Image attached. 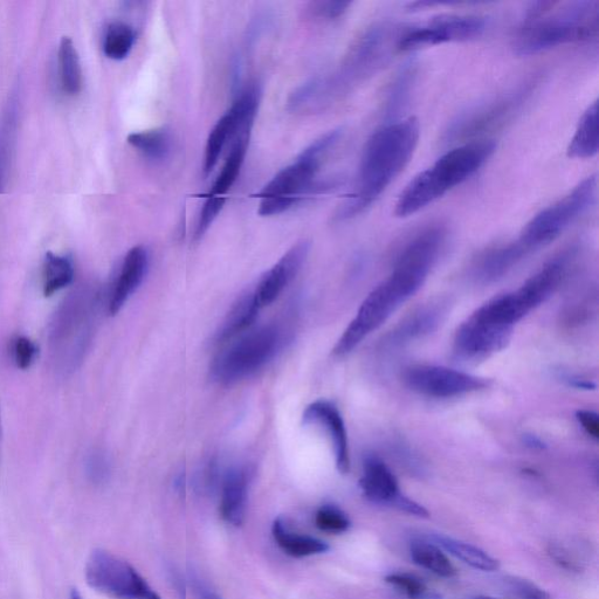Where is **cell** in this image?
Listing matches in <instances>:
<instances>
[{"instance_id": "cell-2", "label": "cell", "mask_w": 599, "mask_h": 599, "mask_svg": "<svg viewBox=\"0 0 599 599\" xmlns=\"http://www.w3.org/2000/svg\"><path fill=\"white\" fill-rule=\"evenodd\" d=\"M421 126L415 117L390 121L375 130L364 146L355 190L337 209L336 222H346L367 211L383 195L415 154Z\"/></svg>"}, {"instance_id": "cell-23", "label": "cell", "mask_w": 599, "mask_h": 599, "mask_svg": "<svg viewBox=\"0 0 599 599\" xmlns=\"http://www.w3.org/2000/svg\"><path fill=\"white\" fill-rule=\"evenodd\" d=\"M252 130H245L233 141L229 155H227L222 170H220L216 182L210 191V196L222 197L229 192L233 184L237 182L240 171H242L247 148H249Z\"/></svg>"}, {"instance_id": "cell-37", "label": "cell", "mask_w": 599, "mask_h": 599, "mask_svg": "<svg viewBox=\"0 0 599 599\" xmlns=\"http://www.w3.org/2000/svg\"><path fill=\"white\" fill-rule=\"evenodd\" d=\"M225 202L226 198L222 197L209 195L206 198L196 226L195 240L202 239L204 234L208 232L213 222L219 216V213L224 209Z\"/></svg>"}, {"instance_id": "cell-45", "label": "cell", "mask_w": 599, "mask_h": 599, "mask_svg": "<svg viewBox=\"0 0 599 599\" xmlns=\"http://www.w3.org/2000/svg\"><path fill=\"white\" fill-rule=\"evenodd\" d=\"M471 599H497V598H493V597H488V596H478V597H474Z\"/></svg>"}, {"instance_id": "cell-22", "label": "cell", "mask_w": 599, "mask_h": 599, "mask_svg": "<svg viewBox=\"0 0 599 599\" xmlns=\"http://www.w3.org/2000/svg\"><path fill=\"white\" fill-rule=\"evenodd\" d=\"M599 148L598 102L585 110L571 139L567 154L575 160H589L595 157Z\"/></svg>"}, {"instance_id": "cell-40", "label": "cell", "mask_w": 599, "mask_h": 599, "mask_svg": "<svg viewBox=\"0 0 599 599\" xmlns=\"http://www.w3.org/2000/svg\"><path fill=\"white\" fill-rule=\"evenodd\" d=\"M578 423L591 438H599V417L596 412L589 410H580L576 413Z\"/></svg>"}, {"instance_id": "cell-19", "label": "cell", "mask_w": 599, "mask_h": 599, "mask_svg": "<svg viewBox=\"0 0 599 599\" xmlns=\"http://www.w3.org/2000/svg\"><path fill=\"white\" fill-rule=\"evenodd\" d=\"M250 473L242 467L227 471L222 484L220 513L232 526H242L245 520L247 495H249Z\"/></svg>"}, {"instance_id": "cell-25", "label": "cell", "mask_w": 599, "mask_h": 599, "mask_svg": "<svg viewBox=\"0 0 599 599\" xmlns=\"http://www.w3.org/2000/svg\"><path fill=\"white\" fill-rule=\"evenodd\" d=\"M58 60L61 87L68 95H78L84 84L82 80L84 78H82L80 55L71 38L61 39Z\"/></svg>"}, {"instance_id": "cell-32", "label": "cell", "mask_w": 599, "mask_h": 599, "mask_svg": "<svg viewBox=\"0 0 599 599\" xmlns=\"http://www.w3.org/2000/svg\"><path fill=\"white\" fill-rule=\"evenodd\" d=\"M415 67L408 65L403 68L401 72L397 74L396 79L392 82L387 94V100H385V115L388 119L396 117L399 110H401L406 101H408L413 81H415Z\"/></svg>"}, {"instance_id": "cell-28", "label": "cell", "mask_w": 599, "mask_h": 599, "mask_svg": "<svg viewBox=\"0 0 599 599\" xmlns=\"http://www.w3.org/2000/svg\"><path fill=\"white\" fill-rule=\"evenodd\" d=\"M410 556L417 566L440 577L452 578L457 575L456 567L436 543L413 541L410 546Z\"/></svg>"}, {"instance_id": "cell-41", "label": "cell", "mask_w": 599, "mask_h": 599, "mask_svg": "<svg viewBox=\"0 0 599 599\" xmlns=\"http://www.w3.org/2000/svg\"><path fill=\"white\" fill-rule=\"evenodd\" d=\"M527 444L530 446L535 447H539V449H543V447H545V445L542 444L540 439L535 438L534 436H529L527 438Z\"/></svg>"}, {"instance_id": "cell-33", "label": "cell", "mask_w": 599, "mask_h": 599, "mask_svg": "<svg viewBox=\"0 0 599 599\" xmlns=\"http://www.w3.org/2000/svg\"><path fill=\"white\" fill-rule=\"evenodd\" d=\"M385 581L402 591L409 599H443V596L430 590L419 578L409 574H391Z\"/></svg>"}, {"instance_id": "cell-18", "label": "cell", "mask_w": 599, "mask_h": 599, "mask_svg": "<svg viewBox=\"0 0 599 599\" xmlns=\"http://www.w3.org/2000/svg\"><path fill=\"white\" fill-rule=\"evenodd\" d=\"M305 425H321L332 440L337 470L347 474L350 470L349 443L341 412L337 406L328 401H316L308 405L302 415Z\"/></svg>"}, {"instance_id": "cell-7", "label": "cell", "mask_w": 599, "mask_h": 599, "mask_svg": "<svg viewBox=\"0 0 599 599\" xmlns=\"http://www.w3.org/2000/svg\"><path fill=\"white\" fill-rule=\"evenodd\" d=\"M596 195L597 176L591 175L578 183L569 194L530 219L515 242L528 256L553 243L591 208Z\"/></svg>"}, {"instance_id": "cell-9", "label": "cell", "mask_w": 599, "mask_h": 599, "mask_svg": "<svg viewBox=\"0 0 599 599\" xmlns=\"http://www.w3.org/2000/svg\"><path fill=\"white\" fill-rule=\"evenodd\" d=\"M85 577L89 587L114 599H162L128 562L106 550L89 555Z\"/></svg>"}, {"instance_id": "cell-26", "label": "cell", "mask_w": 599, "mask_h": 599, "mask_svg": "<svg viewBox=\"0 0 599 599\" xmlns=\"http://www.w3.org/2000/svg\"><path fill=\"white\" fill-rule=\"evenodd\" d=\"M438 547H442L447 553H450L458 560L468 564V566L483 571H495L500 568V563L483 549L470 545V543L461 542L452 539V537L436 535L432 537Z\"/></svg>"}, {"instance_id": "cell-5", "label": "cell", "mask_w": 599, "mask_h": 599, "mask_svg": "<svg viewBox=\"0 0 599 599\" xmlns=\"http://www.w3.org/2000/svg\"><path fill=\"white\" fill-rule=\"evenodd\" d=\"M342 135L341 129L332 130L313 141L296 160L275 175L261 190L259 215L279 216L294 208L311 189L314 179Z\"/></svg>"}, {"instance_id": "cell-4", "label": "cell", "mask_w": 599, "mask_h": 599, "mask_svg": "<svg viewBox=\"0 0 599 599\" xmlns=\"http://www.w3.org/2000/svg\"><path fill=\"white\" fill-rule=\"evenodd\" d=\"M492 140H473L447 151L412 179L398 196L395 215L408 218L470 179L494 154Z\"/></svg>"}, {"instance_id": "cell-20", "label": "cell", "mask_w": 599, "mask_h": 599, "mask_svg": "<svg viewBox=\"0 0 599 599\" xmlns=\"http://www.w3.org/2000/svg\"><path fill=\"white\" fill-rule=\"evenodd\" d=\"M527 257L522 247L513 242L493 247L481 254L474 266L475 277L483 282H494L504 278L508 272Z\"/></svg>"}, {"instance_id": "cell-10", "label": "cell", "mask_w": 599, "mask_h": 599, "mask_svg": "<svg viewBox=\"0 0 599 599\" xmlns=\"http://www.w3.org/2000/svg\"><path fill=\"white\" fill-rule=\"evenodd\" d=\"M535 86L536 81L526 82L498 98L468 110L467 113L453 121L452 126L446 132V140L450 142L467 139V137L470 139V137L504 125L532 95Z\"/></svg>"}, {"instance_id": "cell-6", "label": "cell", "mask_w": 599, "mask_h": 599, "mask_svg": "<svg viewBox=\"0 0 599 599\" xmlns=\"http://www.w3.org/2000/svg\"><path fill=\"white\" fill-rule=\"evenodd\" d=\"M421 288L422 285L410 275L398 270L392 271L390 277L363 301L354 320L337 341L333 354H350Z\"/></svg>"}, {"instance_id": "cell-24", "label": "cell", "mask_w": 599, "mask_h": 599, "mask_svg": "<svg viewBox=\"0 0 599 599\" xmlns=\"http://www.w3.org/2000/svg\"><path fill=\"white\" fill-rule=\"evenodd\" d=\"M272 533L282 552L296 557V559L327 553L329 550L328 543L325 541L316 539V537L289 532L285 521L281 518L274 521Z\"/></svg>"}, {"instance_id": "cell-11", "label": "cell", "mask_w": 599, "mask_h": 599, "mask_svg": "<svg viewBox=\"0 0 599 599\" xmlns=\"http://www.w3.org/2000/svg\"><path fill=\"white\" fill-rule=\"evenodd\" d=\"M485 30L486 20L478 16H440L423 25L403 30L398 39L397 52L463 43L479 38Z\"/></svg>"}, {"instance_id": "cell-44", "label": "cell", "mask_w": 599, "mask_h": 599, "mask_svg": "<svg viewBox=\"0 0 599 599\" xmlns=\"http://www.w3.org/2000/svg\"><path fill=\"white\" fill-rule=\"evenodd\" d=\"M0 439H2V411H0Z\"/></svg>"}, {"instance_id": "cell-43", "label": "cell", "mask_w": 599, "mask_h": 599, "mask_svg": "<svg viewBox=\"0 0 599 599\" xmlns=\"http://www.w3.org/2000/svg\"><path fill=\"white\" fill-rule=\"evenodd\" d=\"M70 599H84V598H82L80 592L77 589H73L71 591V597H70Z\"/></svg>"}, {"instance_id": "cell-16", "label": "cell", "mask_w": 599, "mask_h": 599, "mask_svg": "<svg viewBox=\"0 0 599 599\" xmlns=\"http://www.w3.org/2000/svg\"><path fill=\"white\" fill-rule=\"evenodd\" d=\"M309 250H311V245L306 240L295 244L271 270L261 277L257 287L253 289L260 308L273 304L285 291V288L291 284L302 265L305 264Z\"/></svg>"}, {"instance_id": "cell-30", "label": "cell", "mask_w": 599, "mask_h": 599, "mask_svg": "<svg viewBox=\"0 0 599 599\" xmlns=\"http://www.w3.org/2000/svg\"><path fill=\"white\" fill-rule=\"evenodd\" d=\"M442 318V311L436 308L423 309L411 316L399 326L391 336V343L402 344L410 342L424 335H428L437 328Z\"/></svg>"}, {"instance_id": "cell-14", "label": "cell", "mask_w": 599, "mask_h": 599, "mask_svg": "<svg viewBox=\"0 0 599 599\" xmlns=\"http://www.w3.org/2000/svg\"><path fill=\"white\" fill-rule=\"evenodd\" d=\"M408 387L426 397L453 398L488 388L490 381L456 369L417 366L405 371Z\"/></svg>"}, {"instance_id": "cell-31", "label": "cell", "mask_w": 599, "mask_h": 599, "mask_svg": "<svg viewBox=\"0 0 599 599\" xmlns=\"http://www.w3.org/2000/svg\"><path fill=\"white\" fill-rule=\"evenodd\" d=\"M136 41V32L132 26L123 22H114L107 27L103 39V52L115 61L128 58Z\"/></svg>"}, {"instance_id": "cell-3", "label": "cell", "mask_w": 599, "mask_h": 599, "mask_svg": "<svg viewBox=\"0 0 599 599\" xmlns=\"http://www.w3.org/2000/svg\"><path fill=\"white\" fill-rule=\"evenodd\" d=\"M599 3H535L515 39L519 55H533L598 36Z\"/></svg>"}, {"instance_id": "cell-8", "label": "cell", "mask_w": 599, "mask_h": 599, "mask_svg": "<svg viewBox=\"0 0 599 599\" xmlns=\"http://www.w3.org/2000/svg\"><path fill=\"white\" fill-rule=\"evenodd\" d=\"M281 344L282 333L278 326L268 325L249 330L213 361V380L229 385L256 374L277 355Z\"/></svg>"}, {"instance_id": "cell-1", "label": "cell", "mask_w": 599, "mask_h": 599, "mask_svg": "<svg viewBox=\"0 0 599 599\" xmlns=\"http://www.w3.org/2000/svg\"><path fill=\"white\" fill-rule=\"evenodd\" d=\"M402 31L401 27L391 23L370 26L350 46L337 70L309 79L294 89L287 101L289 112H320L374 77L397 52Z\"/></svg>"}, {"instance_id": "cell-42", "label": "cell", "mask_w": 599, "mask_h": 599, "mask_svg": "<svg viewBox=\"0 0 599 599\" xmlns=\"http://www.w3.org/2000/svg\"><path fill=\"white\" fill-rule=\"evenodd\" d=\"M202 599H222V598L218 597L215 594H212V592H205V594H203Z\"/></svg>"}, {"instance_id": "cell-17", "label": "cell", "mask_w": 599, "mask_h": 599, "mask_svg": "<svg viewBox=\"0 0 599 599\" xmlns=\"http://www.w3.org/2000/svg\"><path fill=\"white\" fill-rule=\"evenodd\" d=\"M149 268V253L144 246H135L122 261L119 273L110 289L107 312L115 316L121 312L133 294L142 285Z\"/></svg>"}, {"instance_id": "cell-39", "label": "cell", "mask_w": 599, "mask_h": 599, "mask_svg": "<svg viewBox=\"0 0 599 599\" xmlns=\"http://www.w3.org/2000/svg\"><path fill=\"white\" fill-rule=\"evenodd\" d=\"M350 6V2H315L311 5V12L315 17L335 20L346 15Z\"/></svg>"}, {"instance_id": "cell-27", "label": "cell", "mask_w": 599, "mask_h": 599, "mask_svg": "<svg viewBox=\"0 0 599 599\" xmlns=\"http://www.w3.org/2000/svg\"><path fill=\"white\" fill-rule=\"evenodd\" d=\"M75 268L71 258L47 252L43 265V293L51 298L74 280Z\"/></svg>"}, {"instance_id": "cell-29", "label": "cell", "mask_w": 599, "mask_h": 599, "mask_svg": "<svg viewBox=\"0 0 599 599\" xmlns=\"http://www.w3.org/2000/svg\"><path fill=\"white\" fill-rule=\"evenodd\" d=\"M127 141L149 161L162 162L171 153V137L163 129L133 133L128 136Z\"/></svg>"}, {"instance_id": "cell-34", "label": "cell", "mask_w": 599, "mask_h": 599, "mask_svg": "<svg viewBox=\"0 0 599 599\" xmlns=\"http://www.w3.org/2000/svg\"><path fill=\"white\" fill-rule=\"evenodd\" d=\"M315 525L322 532L341 534L351 526L348 515L335 505H323L315 515Z\"/></svg>"}, {"instance_id": "cell-21", "label": "cell", "mask_w": 599, "mask_h": 599, "mask_svg": "<svg viewBox=\"0 0 599 599\" xmlns=\"http://www.w3.org/2000/svg\"><path fill=\"white\" fill-rule=\"evenodd\" d=\"M260 309L253 291L240 296L218 330V343H227L250 330L258 318Z\"/></svg>"}, {"instance_id": "cell-38", "label": "cell", "mask_w": 599, "mask_h": 599, "mask_svg": "<svg viewBox=\"0 0 599 599\" xmlns=\"http://www.w3.org/2000/svg\"><path fill=\"white\" fill-rule=\"evenodd\" d=\"M507 587L521 599H552L545 590L522 578H508Z\"/></svg>"}, {"instance_id": "cell-13", "label": "cell", "mask_w": 599, "mask_h": 599, "mask_svg": "<svg viewBox=\"0 0 599 599\" xmlns=\"http://www.w3.org/2000/svg\"><path fill=\"white\" fill-rule=\"evenodd\" d=\"M84 294L71 299L55 316L52 332V346L55 360L61 358L65 369H74L86 349L89 333V314Z\"/></svg>"}, {"instance_id": "cell-36", "label": "cell", "mask_w": 599, "mask_h": 599, "mask_svg": "<svg viewBox=\"0 0 599 599\" xmlns=\"http://www.w3.org/2000/svg\"><path fill=\"white\" fill-rule=\"evenodd\" d=\"M13 363L20 370L30 369L37 361L39 348L30 337L17 335L13 337L10 346Z\"/></svg>"}, {"instance_id": "cell-12", "label": "cell", "mask_w": 599, "mask_h": 599, "mask_svg": "<svg viewBox=\"0 0 599 599\" xmlns=\"http://www.w3.org/2000/svg\"><path fill=\"white\" fill-rule=\"evenodd\" d=\"M260 89L250 86L238 95L236 101L213 127L206 141L204 154V172L210 175L216 168L219 157L230 141L236 140L245 130H252L258 114Z\"/></svg>"}, {"instance_id": "cell-15", "label": "cell", "mask_w": 599, "mask_h": 599, "mask_svg": "<svg viewBox=\"0 0 599 599\" xmlns=\"http://www.w3.org/2000/svg\"><path fill=\"white\" fill-rule=\"evenodd\" d=\"M360 488L364 498L373 504L388 506L418 518H429L428 509L417 504L399 490L396 475L381 458L368 456L364 459Z\"/></svg>"}, {"instance_id": "cell-35", "label": "cell", "mask_w": 599, "mask_h": 599, "mask_svg": "<svg viewBox=\"0 0 599 599\" xmlns=\"http://www.w3.org/2000/svg\"><path fill=\"white\" fill-rule=\"evenodd\" d=\"M15 112L10 107L5 119L0 125V191L4 187L6 172L9 169L13 135H15Z\"/></svg>"}]
</instances>
